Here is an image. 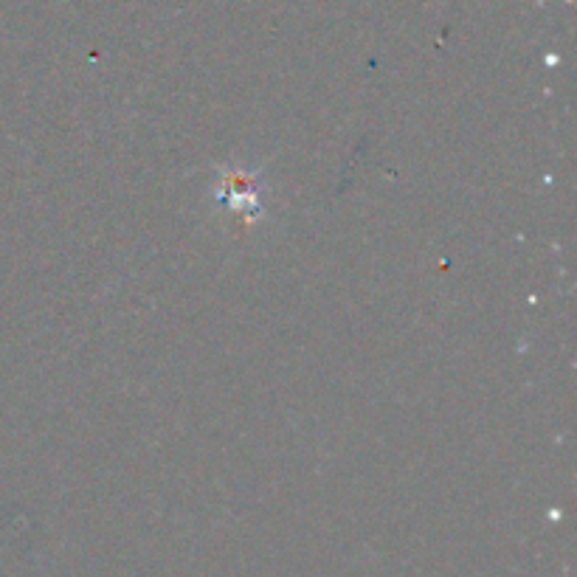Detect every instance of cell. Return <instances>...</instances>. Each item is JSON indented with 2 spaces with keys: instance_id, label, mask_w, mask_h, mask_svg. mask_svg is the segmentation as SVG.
I'll return each instance as SVG.
<instances>
[{
  "instance_id": "1",
  "label": "cell",
  "mask_w": 577,
  "mask_h": 577,
  "mask_svg": "<svg viewBox=\"0 0 577 577\" xmlns=\"http://www.w3.org/2000/svg\"><path fill=\"white\" fill-rule=\"evenodd\" d=\"M217 198L223 206L243 220L245 226H254L257 217L262 214V203H259V186L254 175H248L243 169H226L220 178V189Z\"/></svg>"
}]
</instances>
